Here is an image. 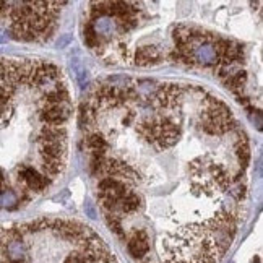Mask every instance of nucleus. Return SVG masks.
Instances as JSON below:
<instances>
[{
	"mask_svg": "<svg viewBox=\"0 0 263 263\" xmlns=\"http://www.w3.org/2000/svg\"><path fill=\"white\" fill-rule=\"evenodd\" d=\"M168 263H218L222 255L214 247L205 224L184 228L162 239Z\"/></svg>",
	"mask_w": 263,
	"mask_h": 263,
	"instance_id": "1",
	"label": "nucleus"
},
{
	"mask_svg": "<svg viewBox=\"0 0 263 263\" xmlns=\"http://www.w3.org/2000/svg\"><path fill=\"white\" fill-rule=\"evenodd\" d=\"M190 56H192L194 64L203 65V67H218L220 65V56L214 49L213 41L196 46L195 49L190 50Z\"/></svg>",
	"mask_w": 263,
	"mask_h": 263,
	"instance_id": "2",
	"label": "nucleus"
},
{
	"mask_svg": "<svg viewBox=\"0 0 263 263\" xmlns=\"http://www.w3.org/2000/svg\"><path fill=\"white\" fill-rule=\"evenodd\" d=\"M182 96V88L179 84H162L161 88L156 90L153 102L158 108H176L179 104V100Z\"/></svg>",
	"mask_w": 263,
	"mask_h": 263,
	"instance_id": "3",
	"label": "nucleus"
},
{
	"mask_svg": "<svg viewBox=\"0 0 263 263\" xmlns=\"http://www.w3.org/2000/svg\"><path fill=\"white\" fill-rule=\"evenodd\" d=\"M68 116L70 108L67 104H44V109L41 110V120L56 127H60L68 119Z\"/></svg>",
	"mask_w": 263,
	"mask_h": 263,
	"instance_id": "4",
	"label": "nucleus"
},
{
	"mask_svg": "<svg viewBox=\"0 0 263 263\" xmlns=\"http://www.w3.org/2000/svg\"><path fill=\"white\" fill-rule=\"evenodd\" d=\"M5 260L13 263H24L28 258V246L23 238H8L4 242Z\"/></svg>",
	"mask_w": 263,
	"mask_h": 263,
	"instance_id": "5",
	"label": "nucleus"
},
{
	"mask_svg": "<svg viewBox=\"0 0 263 263\" xmlns=\"http://www.w3.org/2000/svg\"><path fill=\"white\" fill-rule=\"evenodd\" d=\"M20 179L23 180V184L30 190H34V192H41L46 187H48V177H44L42 174H39L38 170L32 168H23L20 170Z\"/></svg>",
	"mask_w": 263,
	"mask_h": 263,
	"instance_id": "6",
	"label": "nucleus"
},
{
	"mask_svg": "<svg viewBox=\"0 0 263 263\" xmlns=\"http://www.w3.org/2000/svg\"><path fill=\"white\" fill-rule=\"evenodd\" d=\"M90 23L93 24V30L101 41L102 39L114 36L116 31H119V28H117V22H114V18H110V16H98L94 20H91Z\"/></svg>",
	"mask_w": 263,
	"mask_h": 263,
	"instance_id": "7",
	"label": "nucleus"
},
{
	"mask_svg": "<svg viewBox=\"0 0 263 263\" xmlns=\"http://www.w3.org/2000/svg\"><path fill=\"white\" fill-rule=\"evenodd\" d=\"M148 236L144 231H135L128 239V252L134 258H142L148 252Z\"/></svg>",
	"mask_w": 263,
	"mask_h": 263,
	"instance_id": "8",
	"label": "nucleus"
},
{
	"mask_svg": "<svg viewBox=\"0 0 263 263\" xmlns=\"http://www.w3.org/2000/svg\"><path fill=\"white\" fill-rule=\"evenodd\" d=\"M160 58H161V54L154 46H143V48L138 49L135 54V60L138 65L156 64V62H160Z\"/></svg>",
	"mask_w": 263,
	"mask_h": 263,
	"instance_id": "9",
	"label": "nucleus"
},
{
	"mask_svg": "<svg viewBox=\"0 0 263 263\" xmlns=\"http://www.w3.org/2000/svg\"><path fill=\"white\" fill-rule=\"evenodd\" d=\"M67 140V130L64 127H56V126H46L41 130V136H39V143L46 142H58L65 143Z\"/></svg>",
	"mask_w": 263,
	"mask_h": 263,
	"instance_id": "10",
	"label": "nucleus"
},
{
	"mask_svg": "<svg viewBox=\"0 0 263 263\" xmlns=\"http://www.w3.org/2000/svg\"><path fill=\"white\" fill-rule=\"evenodd\" d=\"M138 206H140V196H138L134 192H128L124 198H120L119 202L116 203V212L114 214L119 212V213H134L138 210Z\"/></svg>",
	"mask_w": 263,
	"mask_h": 263,
	"instance_id": "11",
	"label": "nucleus"
},
{
	"mask_svg": "<svg viewBox=\"0 0 263 263\" xmlns=\"http://www.w3.org/2000/svg\"><path fill=\"white\" fill-rule=\"evenodd\" d=\"M65 150H67V144L65 143H58V142L41 143V154L42 156H50V158H57V160H64Z\"/></svg>",
	"mask_w": 263,
	"mask_h": 263,
	"instance_id": "12",
	"label": "nucleus"
},
{
	"mask_svg": "<svg viewBox=\"0 0 263 263\" xmlns=\"http://www.w3.org/2000/svg\"><path fill=\"white\" fill-rule=\"evenodd\" d=\"M42 156V154H41ZM64 169V160H57V158H50V156H42V170H44V177H54Z\"/></svg>",
	"mask_w": 263,
	"mask_h": 263,
	"instance_id": "13",
	"label": "nucleus"
},
{
	"mask_svg": "<svg viewBox=\"0 0 263 263\" xmlns=\"http://www.w3.org/2000/svg\"><path fill=\"white\" fill-rule=\"evenodd\" d=\"M246 82H247V74L246 72H242V70L236 72V74H232L231 76H228L224 80V83L228 84V88H231L236 94H239L240 91L244 90Z\"/></svg>",
	"mask_w": 263,
	"mask_h": 263,
	"instance_id": "14",
	"label": "nucleus"
},
{
	"mask_svg": "<svg viewBox=\"0 0 263 263\" xmlns=\"http://www.w3.org/2000/svg\"><path fill=\"white\" fill-rule=\"evenodd\" d=\"M236 156H238L240 166L246 168L248 160H250V151H248V144H247V140H246V135H242L239 138L238 144H236Z\"/></svg>",
	"mask_w": 263,
	"mask_h": 263,
	"instance_id": "15",
	"label": "nucleus"
},
{
	"mask_svg": "<svg viewBox=\"0 0 263 263\" xmlns=\"http://www.w3.org/2000/svg\"><path fill=\"white\" fill-rule=\"evenodd\" d=\"M83 38H84V42L90 49H98L101 46V39L98 38V34L93 30V24L86 23L84 24V30H83Z\"/></svg>",
	"mask_w": 263,
	"mask_h": 263,
	"instance_id": "16",
	"label": "nucleus"
},
{
	"mask_svg": "<svg viewBox=\"0 0 263 263\" xmlns=\"http://www.w3.org/2000/svg\"><path fill=\"white\" fill-rule=\"evenodd\" d=\"M18 203V196L13 190H2L0 192V208H15Z\"/></svg>",
	"mask_w": 263,
	"mask_h": 263,
	"instance_id": "17",
	"label": "nucleus"
},
{
	"mask_svg": "<svg viewBox=\"0 0 263 263\" xmlns=\"http://www.w3.org/2000/svg\"><path fill=\"white\" fill-rule=\"evenodd\" d=\"M86 146L91 151H104L108 146V143H106V138H104L101 134H94V135L86 138Z\"/></svg>",
	"mask_w": 263,
	"mask_h": 263,
	"instance_id": "18",
	"label": "nucleus"
},
{
	"mask_svg": "<svg viewBox=\"0 0 263 263\" xmlns=\"http://www.w3.org/2000/svg\"><path fill=\"white\" fill-rule=\"evenodd\" d=\"M106 221H108V226L112 229L116 234L122 236L124 234V229H122V222L119 220V216L114 214V213H106Z\"/></svg>",
	"mask_w": 263,
	"mask_h": 263,
	"instance_id": "19",
	"label": "nucleus"
},
{
	"mask_svg": "<svg viewBox=\"0 0 263 263\" xmlns=\"http://www.w3.org/2000/svg\"><path fill=\"white\" fill-rule=\"evenodd\" d=\"M64 263H94L84 252L82 250H76V252H72L67 258L64 260Z\"/></svg>",
	"mask_w": 263,
	"mask_h": 263,
	"instance_id": "20",
	"label": "nucleus"
},
{
	"mask_svg": "<svg viewBox=\"0 0 263 263\" xmlns=\"http://www.w3.org/2000/svg\"><path fill=\"white\" fill-rule=\"evenodd\" d=\"M12 117H13V106H10V104H4V106H0V127L8 126Z\"/></svg>",
	"mask_w": 263,
	"mask_h": 263,
	"instance_id": "21",
	"label": "nucleus"
},
{
	"mask_svg": "<svg viewBox=\"0 0 263 263\" xmlns=\"http://www.w3.org/2000/svg\"><path fill=\"white\" fill-rule=\"evenodd\" d=\"M75 72H76V82L84 90L86 88V83H88V72L84 67H82L80 64H78V60H75Z\"/></svg>",
	"mask_w": 263,
	"mask_h": 263,
	"instance_id": "22",
	"label": "nucleus"
},
{
	"mask_svg": "<svg viewBox=\"0 0 263 263\" xmlns=\"http://www.w3.org/2000/svg\"><path fill=\"white\" fill-rule=\"evenodd\" d=\"M70 41H72V36H70V34H64V36L57 41V46H58V48H65V46H67Z\"/></svg>",
	"mask_w": 263,
	"mask_h": 263,
	"instance_id": "23",
	"label": "nucleus"
},
{
	"mask_svg": "<svg viewBox=\"0 0 263 263\" xmlns=\"http://www.w3.org/2000/svg\"><path fill=\"white\" fill-rule=\"evenodd\" d=\"M84 210H86V213H88L90 218H96V212H94V208H93V205H91V203H86Z\"/></svg>",
	"mask_w": 263,
	"mask_h": 263,
	"instance_id": "24",
	"label": "nucleus"
},
{
	"mask_svg": "<svg viewBox=\"0 0 263 263\" xmlns=\"http://www.w3.org/2000/svg\"><path fill=\"white\" fill-rule=\"evenodd\" d=\"M4 240H5V231L4 229H0V246L4 244Z\"/></svg>",
	"mask_w": 263,
	"mask_h": 263,
	"instance_id": "25",
	"label": "nucleus"
},
{
	"mask_svg": "<svg viewBox=\"0 0 263 263\" xmlns=\"http://www.w3.org/2000/svg\"><path fill=\"white\" fill-rule=\"evenodd\" d=\"M254 263H260V258H258V257H255V260H254Z\"/></svg>",
	"mask_w": 263,
	"mask_h": 263,
	"instance_id": "26",
	"label": "nucleus"
},
{
	"mask_svg": "<svg viewBox=\"0 0 263 263\" xmlns=\"http://www.w3.org/2000/svg\"><path fill=\"white\" fill-rule=\"evenodd\" d=\"M2 180H4L2 179V174H0V187H2ZM0 192H2V190H0Z\"/></svg>",
	"mask_w": 263,
	"mask_h": 263,
	"instance_id": "27",
	"label": "nucleus"
},
{
	"mask_svg": "<svg viewBox=\"0 0 263 263\" xmlns=\"http://www.w3.org/2000/svg\"><path fill=\"white\" fill-rule=\"evenodd\" d=\"M2 263H13V262H6V260H4Z\"/></svg>",
	"mask_w": 263,
	"mask_h": 263,
	"instance_id": "28",
	"label": "nucleus"
}]
</instances>
